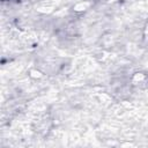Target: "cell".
Listing matches in <instances>:
<instances>
[{"instance_id": "cell-1", "label": "cell", "mask_w": 148, "mask_h": 148, "mask_svg": "<svg viewBox=\"0 0 148 148\" xmlns=\"http://www.w3.org/2000/svg\"><path fill=\"white\" fill-rule=\"evenodd\" d=\"M131 81H132V84L135 87H143L148 83V75L142 72H136L133 74Z\"/></svg>"}, {"instance_id": "cell-2", "label": "cell", "mask_w": 148, "mask_h": 148, "mask_svg": "<svg viewBox=\"0 0 148 148\" xmlns=\"http://www.w3.org/2000/svg\"><path fill=\"white\" fill-rule=\"evenodd\" d=\"M90 6H91V2L89 1H80L73 6V10L76 13H83V12H87L90 8Z\"/></svg>"}, {"instance_id": "cell-3", "label": "cell", "mask_w": 148, "mask_h": 148, "mask_svg": "<svg viewBox=\"0 0 148 148\" xmlns=\"http://www.w3.org/2000/svg\"><path fill=\"white\" fill-rule=\"evenodd\" d=\"M104 2H106V3H112V2H114V1H118V0H103Z\"/></svg>"}]
</instances>
